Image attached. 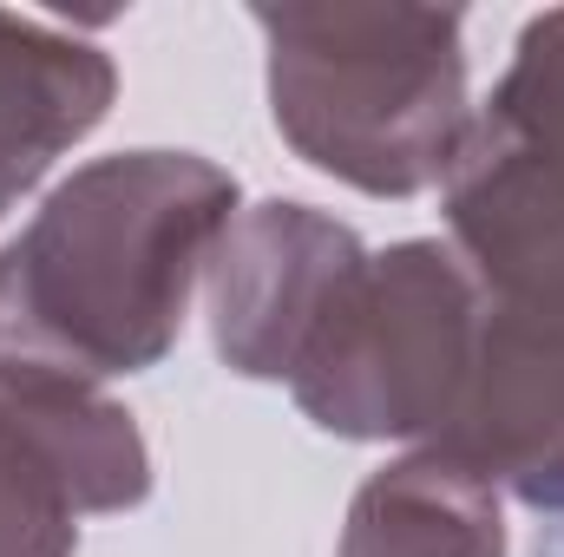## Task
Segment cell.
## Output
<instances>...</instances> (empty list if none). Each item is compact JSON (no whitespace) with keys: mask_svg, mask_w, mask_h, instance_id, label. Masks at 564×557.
Listing matches in <instances>:
<instances>
[{"mask_svg":"<svg viewBox=\"0 0 564 557\" xmlns=\"http://www.w3.org/2000/svg\"><path fill=\"white\" fill-rule=\"evenodd\" d=\"M237 223V177L197 151L79 164L0 250V361L73 381L158 368Z\"/></svg>","mask_w":564,"mask_h":557,"instance_id":"obj_1","label":"cell"},{"mask_svg":"<svg viewBox=\"0 0 564 557\" xmlns=\"http://www.w3.org/2000/svg\"><path fill=\"white\" fill-rule=\"evenodd\" d=\"M282 144L361 197L440 190L473 132L466 13L408 0L250 7Z\"/></svg>","mask_w":564,"mask_h":557,"instance_id":"obj_2","label":"cell"},{"mask_svg":"<svg viewBox=\"0 0 564 557\" xmlns=\"http://www.w3.org/2000/svg\"><path fill=\"white\" fill-rule=\"evenodd\" d=\"M479 321L486 295L453 243L408 237L368 250L289 374V394L335 439L433 446L466 394Z\"/></svg>","mask_w":564,"mask_h":557,"instance_id":"obj_3","label":"cell"},{"mask_svg":"<svg viewBox=\"0 0 564 557\" xmlns=\"http://www.w3.org/2000/svg\"><path fill=\"white\" fill-rule=\"evenodd\" d=\"M361 263L368 243L315 204L263 197L237 210L204 276L217 361L243 381H289Z\"/></svg>","mask_w":564,"mask_h":557,"instance_id":"obj_4","label":"cell"},{"mask_svg":"<svg viewBox=\"0 0 564 557\" xmlns=\"http://www.w3.org/2000/svg\"><path fill=\"white\" fill-rule=\"evenodd\" d=\"M446 243L506 315L564 328V144H532L473 119L440 184Z\"/></svg>","mask_w":564,"mask_h":557,"instance_id":"obj_5","label":"cell"},{"mask_svg":"<svg viewBox=\"0 0 564 557\" xmlns=\"http://www.w3.org/2000/svg\"><path fill=\"white\" fill-rule=\"evenodd\" d=\"M433 446L519 505L564 518V328L486 302L466 394Z\"/></svg>","mask_w":564,"mask_h":557,"instance_id":"obj_6","label":"cell"},{"mask_svg":"<svg viewBox=\"0 0 564 557\" xmlns=\"http://www.w3.org/2000/svg\"><path fill=\"white\" fill-rule=\"evenodd\" d=\"M0 466L73 518L132 512L151 499V446L106 387L0 361Z\"/></svg>","mask_w":564,"mask_h":557,"instance_id":"obj_7","label":"cell"},{"mask_svg":"<svg viewBox=\"0 0 564 557\" xmlns=\"http://www.w3.org/2000/svg\"><path fill=\"white\" fill-rule=\"evenodd\" d=\"M119 66L99 40L0 7V217L106 125Z\"/></svg>","mask_w":564,"mask_h":557,"instance_id":"obj_8","label":"cell"},{"mask_svg":"<svg viewBox=\"0 0 564 557\" xmlns=\"http://www.w3.org/2000/svg\"><path fill=\"white\" fill-rule=\"evenodd\" d=\"M335 557H506L499 485L440 446H414L361 479Z\"/></svg>","mask_w":564,"mask_h":557,"instance_id":"obj_9","label":"cell"},{"mask_svg":"<svg viewBox=\"0 0 564 557\" xmlns=\"http://www.w3.org/2000/svg\"><path fill=\"white\" fill-rule=\"evenodd\" d=\"M473 119L532 144H564V7H545L525 20L506 79Z\"/></svg>","mask_w":564,"mask_h":557,"instance_id":"obj_10","label":"cell"},{"mask_svg":"<svg viewBox=\"0 0 564 557\" xmlns=\"http://www.w3.org/2000/svg\"><path fill=\"white\" fill-rule=\"evenodd\" d=\"M79 518L59 512L46 492H33L20 472L0 466V557H73Z\"/></svg>","mask_w":564,"mask_h":557,"instance_id":"obj_11","label":"cell"}]
</instances>
